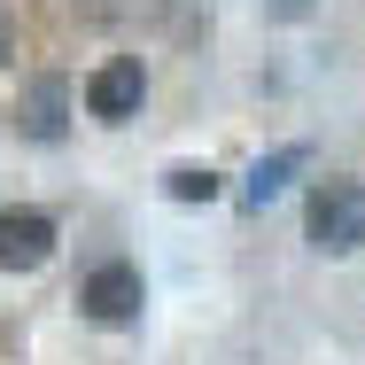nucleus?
<instances>
[{
	"label": "nucleus",
	"mask_w": 365,
	"mask_h": 365,
	"mask_svg": "<svg viewBox=\"0 0 365 365\" xmlns=\"http://www.w3.org/2000/svg\"><path fill=\"white\" fill-rule=\"evenodd\" d=\"M311 8H319V0H264L272 24H311Z\"/></svg>",
	"instance_id": "8"
},
{
	"label": "nucleus",
	"mask_w": 365,
	"mask_h": 365,
	"mask_svg": "<svg viewBox=\"0 0 365 365\" xmlns=\"http://www.w3.org/2000/svg\"><path fill=\"white\" fill-rule=\"evenodd\" d=\"M71 109H78V86L63 71H31L16 86V133L31 148H63L71 140Z\"/></svg>",
	"instance_id": "4"
},
{
	"label": "nucleus",
	"mask_w": 365,
	"mask_h": 365,
	"mask_svg": "<svg viewBox=\"0 0 365 365\" xmlns=\"http://www.w3.org/2000/svg\"><path fill=\"white\" fill-rule=\"evenodd\" d=\"M163 195H171V202H218L225 179L210 163H171V171H163Z\"/></svg>",
	"instance_id": "7"
},
{
	"label": "nucleus",
	"mask_w": 365,
	"mask_h": 365,
	"mask_svg": "<svg viewBox=\"0 0 365 365\" xmlns=\"http://www.w3.org/2000/svg\"><path fill=\"white\" fill-rule=\"evenodd\" d=\"M303 241L319 257H358L365 249V179H350V171L311 179L303 187Z\"/></svg>",
	"instance_id": "1"
},
{
	"label": "nucleus",
	"mask_w": 365,
	"mask_h": 365,
	"mask_svg": "<svg viewBox=\"0 0 365 365\" xmlns=\"http://www.w3.org/2000/svg\"><path fill=\"white\" fill-rule=\"evenodd\" d=\"M311 171V140H280L272 155H257L249 171H241V210H264V202H280L295 179Z\"/></svg>",
	"instance_id": "6"
},
{
	"label": "nucleus",
	"mask_w": 365,
	"mask_h": 365,
	"mask_svg": "<svg viewBox=\"0 0 365 365\" xmlns=\"http://www.w3.org/2000/svg\"><path fill=\"white\" fill-rule=\"evenodd\" d=\"M140 311H148V280L133 257H101L78 280V319H93V327H140Z\"/></svg>",
	"instance_id": "2"
},
{
	"label": "nucleus",
	"mask_w": 365,
	"mask_h": 365,
	"mask_svg": "<svg viewBox=\"0 0 365 365\" xmlns=\"http://www.w3.org/2000/svg\"><path fill=\"white\" fill-rule=\"evenodd\" d=\"M78 101H86L93 125H133L148 109V63L140 55H101L93 71L78 78Z\"/></svg>",
	"instance_id": "3"
},
{
	"label": "nucleus",
	"mask_w": 365,
	"mask_h": 365,
	"mask_svg": "<svg viewBox=\"0 0 365 365\" xmlns=\"http://www.w3.org/2000/svg\"><path fill=\"white\" fill-rule=\"evenodd\" d=\"M0 71H8V0H0Z\"/></svg>",
	"instance_id": "9"
},
{
	"label": "nucleus",
	"mask_w": 365,
	"mask_h": 365,
	"mask_svg": "<svg viewBox=\"0 0 365 365\" xmlns=\"http://www.w3.org/2000/svg\"><path fill=\"white\" fill-rule=\"evenodd\" d=\"M55 241H63L55 210H39V202H8V210H0V272H39V264L55 257Z\"/></svg>",
	"instance_id": "5"
}]
</instances>
